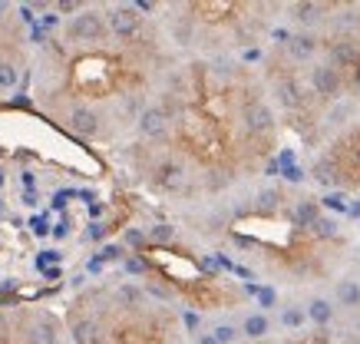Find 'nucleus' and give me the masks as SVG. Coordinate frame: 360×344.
<instances>
[{
    "mask_svg": "<svg viewBox=\"0 0 360 344\" xmlns=\"http://www.w3.org/2000/svg\"><path fill=\"white\" fill-rule=\"evenodd\" d=\"M17 344H63V321L46 308H23L7 314Z\"/></svg>",
    "mask_w": 360,
    "mask_h": 344,
    "instance_id": "nucleus-1",
    "label": "nucleus"
},
{
    "mask_svg": "<svg viewBox=\"0 0 360 344\" xmlns=\"http://www.w3.org/2000/svg\"><path fill=\"white\" fill-rule=\"evenodd\" d=\"M271 96H274V103H278L284 113H291V116H297V113L314 116V110H321L317 100L311 96L307 83L301 79V73H288V77L271 79Z\"/></svg>",
    "mask_w": 360,
    "mask_h": 344,
    "instance_id": "nucleus-2",
    "label": "nucleus"
},
{
    "mask_svg": "<svg viewBox=\"0 0 360 344\" xmlns=\"http://www.w3.org/2000/svg\"><path fill=\"white\" fill-rule=\"evenodd\" d=\"M63 40L73 46H96L103 40H110V30H106V17L96 11V7H83L79 13H73L63 27Z\"/></svg>",
    "mask_w": 360,
    "mask_h": 344,
    "instance_id": "nucleus-3",
    "label": "nucleus"
},
{
    "mask_svg": "<svg viewBox=\"0 0 360 344\" xmlns=\"http://www.w3.org/2000/svg\"><path fill=\"white\" fill-rule=\"evenodd\" d=\"M304 83H307V89H311V96L317 100V106H334V103H340L344 93H347L344 77H340L330 63H324V60H314V63H311Z\"/></svg>",
    "mask_w": 360,
    "mask_h": 344,
    "instance_id": "nucleus-4",
    "label": "nucleus"
},
{
    "mask_svg": "<svg viewBox=\"0 0 360 344\" xmlns=\"http://www.w3.org/2000/svg\"><path fill=\"white\" fill-rule=\"evenodd\" d=\"M103 17H106L110 37H116L120 44H136L142 37V13L132 4H112V7H106Z\"/></svg>",
    "mask_w": 360,
    "mask_h": 344,
    "instance_id": "nucleus-5",
    "label": "nucleus"
},
{
    "mask_svg": "<svg viewBox=\"0 0 360 344\" xmlns=\"http://www.w3.org/2000/svg\"><path fill=\"white\" fill-rule=\"evenodd\" d=\"M334 7L338 4H317V0H297V4H288L284 11L291 13V20L297 23V27H304V34H311L314 27H321V23L330 20V13H334Z\"/></svg>",
    "mask_w": 360,
    "mask_h": 344,
    "instance_id": "nucleus-6",
    "label": "nucleus"
},
{
    "mask_svg": "<svg viewBox=\"0 0 360 344\" xmlns=\"http://www.w3.org/2000/svg\"><path fill=\"white\" fill-rule=\"evenodd\" d=\"M66 129L70 133H77L79 139H96L103 133V122H99V113L89 106V103H73L70 110H66Z\"/></svg>",
    "mask_w": 360,
    "mask_h": 344,
    "instance_id": "nucleus-7",
    "label": "nucleus"
},
{
    "mask_svg": "<svg viewBox=\"0 0 360 344\" xmlns=\"http://www.w3.org/2000/svg\"><path fill=\"white\" fill-rule=\"evenodd\" d=\"M136 126H139V133L146 136V139H153V143L165 139V136H169V129H172V122H169V116H165V110L159 106V103H149V106H142V110H139V120H136Z\"/></svg>",
    "mask_w": 360,
    "mask_h": 344,
    "instance_id": "nucleus-8",
    "label": "nucleus"
},
{
    "mask_svg": "<svg viewBox=\"0 0 360 344\" xmlns=\"http://www.w3.org/2000/svg\"><path fill=\"white\" fill-rule=\"evenodd\" d=\"M70 341L73 344H106V331L93 314H70Z\"/></svg>",
    "mask_w": 360,
    "mask_h": 344,
    "instance_id": "nucleus-9",
    "label": "nucleus"
},
{
    "mask_svg": "<svg viewBox=\"0 0 360 344\" xmlns=\"http://www.w3.org/2000/svg\"><path fill=\"white\" fill-rule=\"evenodd\" d=\"M321 53V37L317 34H291V40L284 44V56L291 63H314V56Z\"/></svg>",
    "mask_w": 360,
    "mask_h": 344,
    "instance_id": "nucleus-10",
    "label": "nucleus"
},
{
    "mask_svg": "<svg viewBox=\"0 0 360 344\" xmlns=\"http://www.w3.org/2000/svg\"><path fill=\"white\" fill-rule=\"evenodd\" d=\"M182 182H186V166H182V159H175V155L159 159V166L153 169V186H159L162 192H175Z\"/></svg>",
    "mask_w": 360,
    "mask_h": 344,
    "instance_id": "nucleus-11",
    "label": "nucleus"
},
{
    "mask_svg": "<svg viewBox=\"0 0 360 344\" xmlns=\"http://www.w3.org/2000/svg\"><path fill=\"white\" fill-rule=\"evenodd\" d=\"M334 305L344 311H360V281H354V278H338V281H334Z\"/></svg>",
    "mask_w": 360,
    "mask_h": 344,
    "instance_id": "nucleus-12",
    "label": "nucleus"
},
{
    "mask_svg": "<svg viewBox=\"0 0 360 344\" xmlns=\"http://www.w3.org/2000/svg\"><path fill=\"white\" fill-rule=\"evenodd\" d=\"M268 331H271V318H268L264 311H251V314L241 318V331L238 334H245V338H251V341L268 338Z\"/></svg>",
    "mask_w": 360,
    "mask_h": 344,
    "instance_id": "nucleus-13",
    "label": "nucleus"
},
{
    "mask_svg": "<svg viewBox=\"0 0 360 344\" xmlns=\"http://www.w3.org/2000/svg\"><path fill=\"white\" fill-rule=\"evenodd\" d=\"M304 318H311L314 328H328V324L334 321V305H330V298H311L304 305Z\"/></svg>",
    "mask_w": 360,
    "mask_h": 344,
    "instance_id": "nucleus-14",
    "label": "nucleus"
},
{
    "mask_svg": "<svg viewBox=\"0 0 360 344\" xmlns=\"http://www.w3.org/2000/svg\"><path fill=\"white\" fill-rule=\"evenodd\" d=\"M112 298L126 311H139L142 305H149V301H146V291H142L139 285H120V288L112 291Z\"/></svg>",
    "mask_w": 360,
    "mask_h": 344,
    "instance_id": "nucleus-15",
    "label": "nucleus"
},
{
    "mask_svg": "<svg viewBox=\"0 0 360 344\" xmlns=\"http://www.w3.org/2000/svg\"><path fill=\"white\" fill-rule=\"evenodd\" d=\"M278 324L284 331H301L304 328V305H284L278 314Z\"/></svg>",
    "mask_w": 360,
    "mask_h": 344,
    "instance_id": "nucleus-16",
    "label": "nucleus"
},
{
    "mask_svg": "<svg viewBox=\"0 0 360 344\" xmlns=\"http://www.w3.org/2000/svg\"><path fill=\"white\" fill-rule=\"evenodd\" d=\"M146 242L153 245H172L175 242V225L172 222H155L146 229Z\"/></svg>",
    "mask_w": 360,
    "mask_h": 344,
    "instance_id": "nucleus-17",
    "label": "nucleus"
},
{
    "mask_svg": "<svg viewBox=\"0 0 360 344\" xmlns=\"http://www.w3.org/2000/svg\"><path fill=\"white\" fill-rule=\"evenodd\" d=\"M20 83V70L11 60H0V89H13Z\"/></svg>",
    "mask_w": 360,
    "mask_h": 344,
    "instance_id": "nucleus-18",
    "label": "nucleus"
},
{
    "mask_svg": "<svg viewBox=\"0 0 360 344\" xmlns=\"http://www.w3.org/2000/svg\"><path fill=\"white\" fill-rule=\"evenodd\" d=\"M248 295H255L262 308H274V305H278V291L264 288V285H248Z\"/></svg>",
    "mask_w": 360,
    "mask_h": 344,
    "instance_id": "nucleus-19",
    "label": "nucleus"
},
{
    "mask_svg": "<svg viewBox=\"0 0 360 344\" xmlns=\"http://www.w3.org/2000/svg\"><path fill=\"white\" fill-rule=\"evenodd\" d=\"M212 338L219 344H235L238 341V328H235V324H219V328L212 331Z\"/></svg>",
    "mask_w": 360,
    "mask_h": 344,
    "instance_id": "nucleus-20",
    "label": "nucleus"
},
{
    "mask_svg": "<svg viewBox=\"0 0 360 344\" xmlns=\"http://www.w3.org/2000/svg\"><path fill=\"white\" fill-rule=\"evenodd\" d=\"M324 209H334V212H340V215H344V212H347V202H344V196H340V192H328V196H324Z\"/></svg>",
    "mask_w": 360,
    "mask_h": 344,
    "instance_id": "nucleus-21",
    "label": "nucleus"
},
{
    "mask_svg": "<svg viewBox=\"0 0 360 344\" xmlns=\"http://www.w3.org/2000/svg\"><path fill=\"white\" fill-rule=\"evenodd\" d=\"M126 242L142 248V245H146V232H142V229H126Z\"/></svg>",
    "mask_w": 360,
    "mask_h": 344,
    "instance_id": "nucleus-22",
    "label": "nucleus"
},
{
    "mask_svg": "<svg viewBox=\"0 0 360 344\" xmlns=\"http://www.w3.org/2000/svg\"><path fill=\"white\" fill-rule=\"evenodd\" d=\"M83 7H86V4H79V0H60V4H56L60 13H73V11H83Z\"/></svg>",
    "mask_w": 360,
    "mask_h": 344,
    "instance_id": "nucleus-23",
    "label": "nucleus"
},
{
    "mask_svg": "<svg viewBox=\"0 0 360 344\" xmlns=\"http://www.w3.org/2000/svg\"><path fill=\"white\" fill-rule=\"evenodd\" d=\"M182 321H186V328H188V331L195 334V331H198V324H202V318H198L195 311H186V314H182Z\"/></svg>",
    "mask_w": 360,
    "mask_h": 344,
    "instance_id": "nucleus-24",
    "label": "nucleus"
},
{
    "mask_svg": "<svg viewBox=\"0 0 360 344\" xmlns=\"http://www.w3.org/2000/svg\"><path fill=\"white\" fill-rule=\"evenodd\" d=\"M50 262H60V252H44V255H37V268H44V265H50Z\"/></svg>",
    "mask_w": 360,
    "mask_h": 344,
    "instance_id": "nucleus-25",
    "label": "nucleus"
},
{
    "mask_svg": "<svg viewBox=\"0 0 360 344\" xmlns=\"http://www.w3.org/2000/svg\"><path fill=\"white\" fill-rule=\"evenodd\" d=\"M53 235H56V238H66V235H70V219H63V222L56 225Z\"/></svg>",
    "mask_w": 360,
    "mask_h": 344,
    "instance_id": "nucleus-26",
    "label": "nucleus"
},
{
    "mask_svg": "<svg viewBox=\"0 0 360 344\" xmlns=\"http://www.w3.org/2000/svg\"><path fill=\"white\" fill-rule=\"evenodd\" d=\"M33 232H37V235H46V232H50V225H46L44 219H33Z\"/></svg>",
    "mask_w": 360,
    "mask_h": 344,
    "instance_id": "nucleus-27",
    "label": "nucleus"
},
{
    "mask_svg": "<svg viewBox=\"0 0 360 344\" xmlns=\"http://www.w3.org/2000/svg\"><path fill=\"white\" fill-rule=\"evenodd\" d=\"M347 215H354V219H360V199H357V202H350V205H347Z\"/></svg>",
    "mask_w": 360,
    "mask_h": 344,
    "instance_id": "nucleus-28",
    "label": "nucleus"
},
{
    "mask_svg": "<svg viewBox=\"0 0 360 344\" xmlns=\"http://www.w3.org/2000/svg\"><path fill=\"white\" fill-rule=\"evenodd\" d=\"M89 238H103V225H89Z\"/></svg>",
    "mask_w": 360,
    "mask_h": 344,
    "instance_id": "nucleus-29",
    "label": "nucleus"
},
{
    "mask_svg": "<svg viewBox=\"0 0 360 344\" xmlns=\"http://www.w3.org/2000/svg\"><path fill=\"white\" fill-rule=\"evenodd\" d=\"M195 344H219V341H215L212 334H198V341H195Z\"/></svg>",
    "mask_w": 360,
    "mask_h": 344,
    "instance_id": "nucleus-30",
    "label": "nucleus"
},
{
    "mask_svg": "<svg viewBox=\"0 0 360 344\" xmlns=\"http://www.w3.org/2000/svg\"><path fill=\"white\" fill-rule=\"evenodd\" d=\"M7 11H11V7H7V4H0V13H7Z\"/></svg>",
    "mask_w": 360,
    "mask_h": 344,
    "instance_id": "nucleus-31",
    "label": "nucleus"
},
{
    "mask_svg": "<svg viewBox=\"0 0 360 344\" xmlns=\"http://www.w3.org/2000/svg\"><path fill=\"white\" fill-rule=\"evenodd\" d=\"M357 331H360V314H357Z\"/></svg>",
    "mask_w": 360,
    "mask_h": 344,
    "instance_id": "nucleus-32",
    "label": "nucleus"
},
{
    "mask_svg": "<svg viewBox=\"0 0 360 344\" xmlns=\"http://www.w3.org/2000/svg\"><path fill=\"white\" fill-rule=\"evenodd\" d=\"M0 186H4V179H0Z\"/></svg>",
    "mask_w": 360,
    "mask_h": 344,
    "instance_id": "nucleus-33",
    "label": "nucleus"
}]
</instances>
